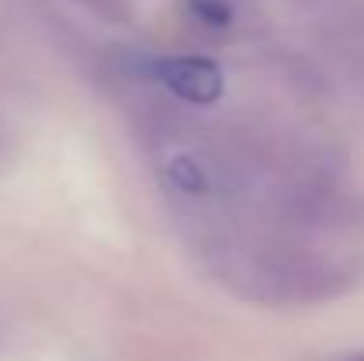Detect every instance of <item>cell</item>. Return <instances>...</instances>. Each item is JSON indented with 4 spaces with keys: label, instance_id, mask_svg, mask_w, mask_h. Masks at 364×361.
I'll return each instance as SVG.
<instances>
[{
    "label": "cell",
    "instance_id": "1",
    "mask_svg": "<svg viewBox=\"0 0 364 361\" xmlns=\"http://www.w3.org/2000/svg\"><path fill=\"white\" fill-rule=\"evenodd\" d=\"M152 78L188 103H216L223 96V71L205 57H163L149 64Z\"/></svg>",
    "mask_w": 364,
    "mask_h": 361
},
{
    "label": "cell",
    "instance_id": "2",
    "mask_svg": "<svg viewBox=\"0 0 364 361\" xmlns=\"http://www.w3.org/2000/svg\"><path fill=\"white\" fill-rule=\"evenodd\" d=\"M191 7H195V14L205 18L209 25H223V21L230 18V11H227L223 0H191Z\"/></svg>",
    "mask_w": 364,
    "mask_h": 361
},
{
    "label": "cell",
    "instance_id": "3",
    "mask_svg": "<svg viewBox=\"0 0 364 361\" xmlns=\"http://www.w3.org/2000/svg\"><path fill=\"white\" fill-rule=\"evenodd\" d=\"M343 361H364V355H354V358H343Z\"/></svg>",
    "mask_w": 364,
    "mask_h": 361
}]
</instances>
